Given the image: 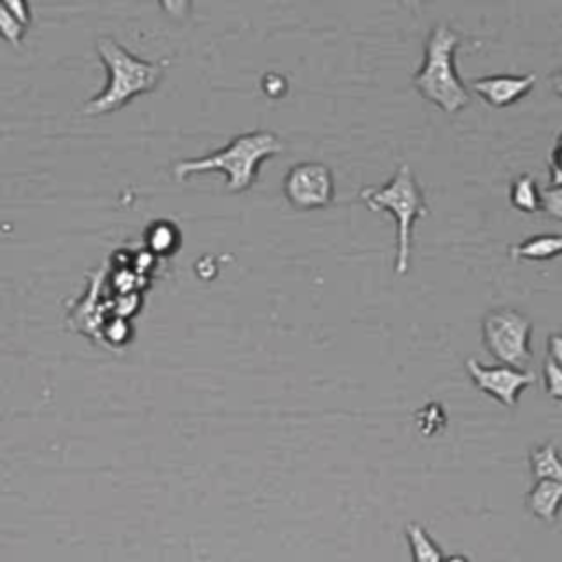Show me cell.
Masks as SVG:
<instances>
[{"instance_id":"obj_1","label":"cell","mask_w":562,"mask_h":562,"mask_svg":"<svg viewBox=\"0 0 562 562\" xmlns=\"http://www.w3.org/2000/svg\"><path fill=\"white\" fill-rule=\"evenodd\" d=\"M282 141L277 139V134L273 132H247L240 134L236 139L229 141L227 147L201 156V158H184L180 163L174 165V176L176 180H184L194 174L201 171H225L227 174V190L231 194H242L255 184L258 174H260V165L279 154Z\"/></svg>"},{"instance_id":"obj_2","label":"cell","mask_w":562,"mask_h":562,"mask_svg":"<svg viewBox=\"0 0 562 562\" xmlns=\"http://www.w3.org/2000/svg\"><path fill=\"white\" fill-rule=\"evenodd\" d=\"M97 53L108 71V86L86 104L84 115L88 117L115 112L123 108L130 99L152 93L163 80V73L169 64V60H163V62L139 60L110 36H101L97 40Z\"/></svg>"},{"instance_id":"obj_3","label":"cell","mask_w":562,"mask_h":562,"mask_svg":"<svg viewBox=\"0 0 562 562\" xmlns=\"http://www.w3.org/2000/svg\"><path fill=\"white\" fill-rule=\"evenodd\" d=\"M462 36L446 25H438L425 45V64L414 75L418 93L446 115H457L470 104L468 91L455 69V51Z\"/></svg>"},{"instance_id":"obj_4","label":"cell","mask_w":562,"mask_h":562,"mask_svg":"<svg viewBox=\"0 0 562 562\" xmlns=\"http://www.w3.org/2000/svg\"><path fill=\"white\" fill-rule=\"evenodd\" d=\"M362 203L373 212H390L398 223V251H396V275L403 277L409 273L411 262V247H414V227L420 218H425L427 201L422 194V187L416 180L414 169L403 163L392 180L385 187H364L360 192Z\"/></svg>"},{"instance_id":"obj_5","label":"cell","mask_w":562,"mask_h":562,"mask_svg":"<svg viewBox=\"0 0 562 562\" xmlns=\"http://www.w3.org/2000/svg\"><path fill=\"white\" fill-rule=\"evenodd\" d=\"M483 345L486 349L505 367L525 369L534 354L529 349V338L534 323L518 310L499 308L483 316Z\"/></svg>"},{"instance_id":"obj_6","label":"cell","mask_w":562,"mask_h":562,"mask_svg":"<svg viewBox=\"0 0 562 562\" xmlns=\"http://www.w3.org/2000/svg\"><path fill=\"white\" fill-rule=\"evenodd\" d=\"M286 201L299 212L323 210L334 201V176L323 163H297L284 178Z\"/></svg>"},{"instance_id":"obj_7","label":"cell","mask_w":562,"mask_h":562,"mask_svg":"<svg viewBox=\"0 0 562 562\" xmlns=\"http://www.w3.org/2000/svg\"><path fill=\"white\" fill-rule=\"evenodd\" d=\"M466 369L470 373L475 387L481 394L492 396L507 409L516 407V400L523 394V390H527L534 383L531 371H521V369H512L505 364L503 367H486L477 358H468Z\"/></svg>"},{"instance_id":"obj_8","label":"cell","mask_w":562,"mask_h":562,"mask_svg":"<svg viewBox=\"0 0 562 562\" xmlns=\"http://www.w3.org/2000/svg\"><path fill=\"white\" fill-rule=\"evenodd\" d=\"M536 84V75H488L479 77L470 84V88L486 99L492 108H507L514 101L523 99L531 93Z\"/></svg>"},{"instance_id":"obj_9","label":"cell","mask_w":562,"mask_h":562,"mask_svg":"<svg viewBox=\"0 0 562 562\" xmlns=\"http://www.w3.org/2000/svg\"><path fill=\"white\" fill-rule=\"evenodd\" d=\"M525 507L531 516L549 525L555 523L558 512L562 507V483L551 479H538L525 497Z\"/></svg>"},{"instance_id":"obj_10","label":"cell","mask_w":562,"mask_h":562,"mask_svg":"<svg viewBox=\"0 0 562 562\" xmlns=\"http://www.w3.org/2000/svg\"><path fill=\"white\" fill-rule=\"evenodd\" d=\"M529 468L534 479H551L562 483V453L555 444L545 442L529 453Z\"/></svg>"},{"instance_id":"obj_11","label":"cell","mask_w":562,"mask_h":562,"mask_svg":"<svg viewBox=\"0 0 562 562\" xmlns=\"http://www.w3.org/2000/svg\"><path fill=\"white\" fill-rule=\"evenodd\" d=\"M510 255L514 260L545 262L562 255V236H534L516 247H510Z\"/></svg>"},{"instance_id":"obj_12","label":"cell","mask_w":562,"mask_h":562,"mask_svg":"<svg viewBox=\"0 0 562 562\" xmlns=\"http://www.w3.org/2000/svg\"><path fill=\"white\" fill-rule=\"evenodd\" d=\"M405 534L409 540L414 562H444L442 549L438 547V542L427 534V529L420 523H409Z\"/></svg>"},{"instance_id":"obj_13","label":"cell","mask_w":562,"mask_h":562,"mask_svg":"<svg viewBox=\"0 0 562 562\" xmlns=\"http://www.w3.org/2000/svg\"><path fill=\"white\" fill-rule=\"evenodd\" d=\"M510 203L514 210L523 214H534L540 210V192L534 176L521 174L518 178H514L510 190Z\"/></svg>"},{"instance_id":"obj_14","label":"cell","mask_w":562,"mask_h":562,"mask_svg":"<svg viewBox=\"0 0 562 562\" xmlns=\"http://www.w3.org/2000/svg\"><path fill=\"white\" fill-rule=\"evenodd\" d=\"M145 244H147V249H150L152 255H171L174 251H178L180 234H178L176 225L160 220V223H154V225L147 229Z\"/></svg>"},{"instance_id":"obj_15","label":"cell","mask_w":562,"mask_h":562,"mask_svg":"<svg viewBox=\"0 0 562 562\" xmlns=\"http://www.w3.org/2000/svg\"><path fill=\"white\" fill-rule=\"evenodd\" d=\"M416 420L425 435H435L438 431H442L446 427V416H444V409L440 407V403H429L427 407H422L416 414Z\"/></svg>"},{"instance_id":"obj_16","label":"cell","mask_w":562,"mask_h":562,"mask_svg":"<svg viewBox=\"0 0 562 562\" xmlns=\"http://www.w3.org/2000/svg\"><path fill=\"white\" fill-rule=\"evenodd\" d=\"M23 36H25V27L10 14L5 3H0V38L8 40L14 47H21Z\"/></svg>"},{"instance_id":"obj_17","label":"cell","mask_w":562,"mask_h":562,"mask_svg":"<svg viewBox=\"0 0 562 562\" xmlns=\"http://www.w3.org/2000/svg\"><path fill=\"white\" fill-rule=\"evenodd\" d=\"M542 373H545V392L549 398L562 403V367L553 362L549 356L542 362Z\"/></svg>"},{"instance_id":"obj_18","label":"cell","mask_w":562,"mask_h":562,"mask_svg":"<svg viewBox=\"0 0 562 562\" xmlns=\"http://www.w3.org/2000/svg\"><path fill=\"white\" fill-rule=\"evenodd\" d=\"M540 210L549 218L562 223V187L549 184L545 192H540Z\"/></svg>"},{"instance_id":"obj_19","label":"cell","mask_w":562,"mask_h":562,"mask_svg":"<svg viewBox=\"0 0 562 562\" xmlns=\"http://www.w3.org/2000/svg\"><path fill=\"white\" fill-rule=\"evenodd\" d=\"M130 336H132V327H130V323H128L125 319H121V316L112 319V321L106 325V340H108L110 345H125V343L130 340Z\"/></svg>"},{"instance_id":"obj_20","label":"cell","mask_w":562,"mask_h":562,"mask_svg":"<svg viewBox=\"0 0 562 562\" xmlns=\"http://www.w3.org/2000/svg\"><path fill=\"white\" fill-rule=\"evenodd\" d=\"M262 88H264V93H266L271 99H279V97H284V95L288 93V82H286V77L279 75V73H268V75H264V80H262Z\"/></svg>"},{"instance_id":"obj_21","label":"cell","mask_w":562,"mask_h":562,"mask_svg":"<svg viewBox=\"0 0 562 562\" xmlns=\"http://www.w3.org/2000/svg\"><path fill=\"white\" fill-rule=\"evenodd\" d=\"M5 8L10 10V14H12L23 27H27V25L32 23V10H29V5L25 3V0H8Z\"/></svg>"},{"instance_id":"obj_22","label":"cell","mask_w":562,"mask_h":562,"mask_svg":"<svg viewBox=\"0 0 562 562\" xmlns=\"http://www.w3.org/2000/svg\"><path fill=\"white\" fill-rule=\"evenodd\" d=\"M549 176H551V184L562 187V143H555V147H553Z\"/></svg>"},{"instance_id":"obj_23","label":"cell","mask_w":562,"mask_h":562,"mask_svg":"<svg viewBox=\"0 0 562 562\" xmlns=\"http://www.w3.org/2000/svg\"><path fill=\"white\" fill-rule=\"evenodd\" d=\"M549 358L562 367V332H551L547 338Z\"/></svg>"},{"instance_id":"obj_24","label":"cell","mask_w":562,"mask_h":562,"mask_svg":"<svg viewBox=\"0 0 562 562\" xmlns=\"http://www.w3.org/2000/svg\"><path fill=\"white\" fill-rule=\"evenodd\" d=\"M444 562H470L468 555H462V553H453L449 558H444Z\"/></svg>"},{"instance_id":"obj_25","label":"cell","mask_w":562,"mask_h":562,"mask_svg":"<svg viewBox=\"0 0 562 562\" xmlns=\"http://www.w3.org/2000/svg\"><path fill=\"white\" fill-rule=\"evenodd\" d=\"M551 82H553V86H562V69L555 75H551Z\"/></svg>"},{"instance_id":"obj_26","label":"cell","mask_w":562,"mask_h":562,"mask_svg":"<svg viewBox=\"0 0 562 562\" xmlns=\"http://www.w3.org/2000/svg\"><path fill=\"white\" fill-rule=\"evenodd\" d=\"M555 91H558V95L562 97V86H555ZM558 143H562V134H560V139H558Z\"/></svg>"}]
</instances>
